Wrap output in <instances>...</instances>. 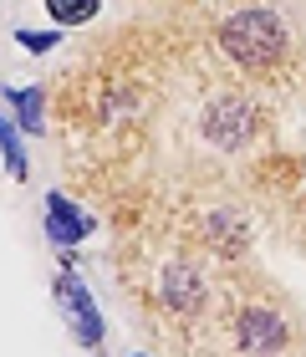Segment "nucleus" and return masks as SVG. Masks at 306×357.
<instances>
[{"label": "nucleus", "instance_id": "obj_1", "mask_svg": "<svg viewBox=\"0 0 306 357\" xmlns=\"http://www.w3.org/2000/svg\"><path fill=\"white\" fill-rule=\"evenodd\" d=\"M220 52L245 72H266L286 56V26L270 10H240L220 26Z\"/></svg>", "mask_w": 306, "mask_h": 357}, {"label": "nucleus", "instance_id": "obj_8", "mask_svg": "<svg viewBox=\"0 0 306 357\" xmlns=\"http://www.w3.org/2000/svg\"><path fill=\"white\" fill-rule=\"evenodd\" d=\"M102 0H46V15H52L56 26H87L92 15H98Z\"/></svg>", "mask_w": 306, "mask_h": 357}, {"label": "nucleus", "instance_id": "obj_3", "mask_svg": "<svg viewBox=\"0 0 306 357\" xmlns=\"http://www.w3.org/2000/svg\"><path fill=\"white\" fill-rule=\"evenodd\" d=\"M158 301H164L169 312H184V317L204 312V301H209L204 271H199L194 261H169L164 275H158Z\"/></svg>", "mask_w": 306, "mask_h": 357}, {"label": "nucleus", "instance_id": "obj_5", "mask_svg": "<svg viewBox=\"0 0 306 357\" xmlns=\"http://www.w3.org/2000/svg\"><path fill=\"white\" fill-rule=\"evenodd\" d=\"M56 296H61V312H67V321L77 327V337H82V347H98L102 342V317H98V306H92L87 286L77 281V275H61Z\"/></svg>", "mask_w": 306, "mask_h": 357}, {"label": "nucleus", "instance_id": "obj_2", "mask_svg": "<svg viewBox=\"0 0 306 357\" xmlns=\"http://www.w3.org/2000/svg\"><path fill=\"white\" fill-rule=\"evenodd\" d=\"M255 128H261V112H255L250 97H215V102L204 107V138L220 143V149L250 143Z\"/></svg>", "mask_w": 306, "mask_h": 357}, {"label": "nucleus", "instance_id": "obj_4", "mask_svg": "<svg viewBox=\"0 0 306 357\" xmlns=\"http://www.w3.org/2000/svg\"><path fill=\"white\" fill-rule=\"evenodd\" d=\"M235 342L250 357H276L281 342H286V321L270 312V306H245L240 321H235Z\"/></svg>", "mask_w": 306, "mask_h": 357}, {"label": "nucleus", "instance_id": "obj_9", "mask_svg": "<svg viewBox=\"0 0 306 357\" xmlns=\"http://www.w3.org/2000/svg\"><path fill=\"white\" fill-rule=\"evenodd\" d=\"M0 153H6V169L15 178H26V149H21V128H15L6 112H0Z\"/></svg>", "mask_w": 306, "mask_h": 357}, {"label": "nucleus", "instance_id": "obj_11", "mask_svg": "<svg viewBox=\"0 0 306 357\" xmlns=\"http://www.w3.org/2000/svg\"><path fill=\"white\" fill-rule=\"evenodd\" d=\"M138 357H143V352H138Z\"/></svg>", "mask_w": 306, "mask_h": 357}, {"label": "nucleus", "instance_id": "obj_6", "mask_svg": "<svg viewBox=\"0 0 306 357\" xmlns=\"http://www.w3.org/2000/svg\"><path fill=\"white\" fill-rule=\"evenodd\" d=\"M46 235H52L56 245L67 250V245H77V240L92 235V220L67 199V194H52V199H46Z\"/></svg>", "mask_w": 306, "mask_h": 357}, {"label": "nucleus", "instance_id": "obj_10", "mask_svg": "<svg viewBox=\"0 0 306 357\" xmlns=\"http://www.w3.org/2000/svg\"><path fill=\"white\" fill-rule=\"evenodd\" d=\"M15 41H21L26 52H52V46H56V31H15Z\"/></svg>", "mask_w": 306, "mask_h": 357}, {"label": "nucleus", "instance_id": "obj_7", "mask_svg": "<svg viewBox=\"0 0 306 357\" xmlns=\"http://www.w3.org/2000/svg\"><path fill=\"white\" fill-rule=\"evenodd\" d=\"M10 107H15V128L41 133V87H6Z\"/></svg>", "mask_w": 306, "mask_h": 357}]
</instances>
